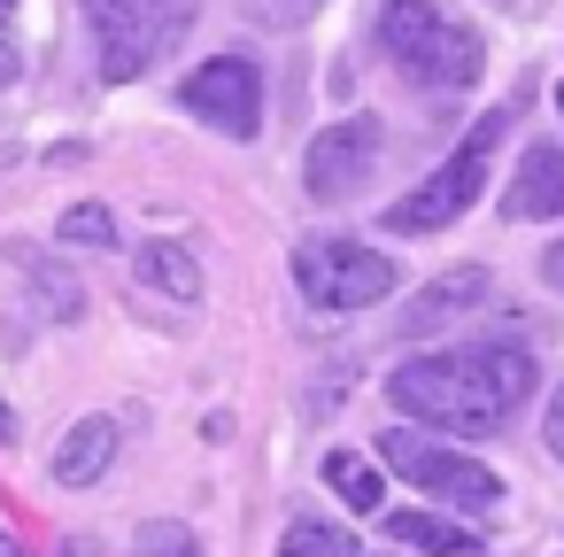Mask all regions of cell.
<instances>
[{
	"mask_svg": "<svg viewBox=\"0 0 564 557\" xmlns=\"http://www.w3.org/2000/svg\"><path fill=\"white\" fill-rule=\"evenodd\" d=\"M487 294H495V279H487L479 264H456V271H441V279L402 310V325H410V333H433L441 318H464V310H479Z\"/></svg>",
	"mask_w": 564,
	"mask_h": 557,
	"instance_id": "cell-10",
	"label": "cell"
},
{
	"mask_svg": "<svg viewBox=\"0 0 564 557\" xmlns=\"http://www.w3.org/2000/svg\"><path fill=\"white\" fill-rule=\"evenodd\" d=\"M17 264L32 271V294H40V310H47V318H63V325H70V318L86 310V294H78V279H70V271H55V264H40L32 248H17Z\"/></svg>",
	"mask_w": 564,
	"mask_h": 557,
	"instance_id": "cell-15",
	"label": "cell"
},
{
	"mask_svg": "<svg viewBox=\"0 0 564 557\" xmlns=\"http://www.w3.org/2000/svg\"><path fill=\"white\" fill-rule=\"evenodd\" d=\"M132 271H140V287H155V294H171V302H202V264H194V248H178V240H148V248L132 256Z\"/></svg>",
	"mask_w": 564,
	"mask_h": 557,
	"instance_id": "cell-13",
	"label": "cell"
},
{
	"mask_svg": "<svg viewBox=\"0 0 564 557\" xmlns=\"http://www.w3.org/2000/svg\"><path fill=\"white\" fill-rule=\"evenodd\" d=\"M541 441H549V449H556V457H564V387H556V403H549V410H541Z\"/></svg>",
	"mask_w": 564,
	"mask_h": 557,
	"instance_id": "cell-19",
	"label": "cell"
},
{
	"mask_svg": "<svg viewBox=\"0 0 564 557\" xmlns=\"http://www.w3.org/2000/svg\"><path fill=\"white\" fill-rule=\"evenodd\" d=\"M279 557H356V534L333 526V518H294L279 534Z\"/></svg>",
	"mask_w": 564,
	"mask_h": 557,
	"instance_id": "cell-16",
	"label": "cell"
},
{
	"mask_svg": "<svg viewBox=\"0 0 564 557\" xmlns=\"http://www.w3.org/2000/svg\"><path fill=\"white\" fill-rule=\"evenodd\" d=\"M0 557H24V542H17L9 526H0Z\"/></svg>",
	"mask_w": 564,
	"mask_h": 557,
	"instance_id": "cell-23",
	"label": "cell"
},
{
	"mask_svg": "<svg viewBox=\"0 0 564 557\" xmlns=\"http://www.w3.org/2000/svg\"><path fill=\"white\" fill-rule=\"evenodd\" d=\"M55 233H63L70 248H117V217H109L101 202H78V210H63V217H55Z\"/></svg>",
	"mask_w": 564,
	"mask_h": 557,
	"instance_id": "cell-17",
	"label": "cell"
},
{
	"mask_svg": "<svg viewBox=\"0 0 564 557\" xmlns=\"http://www.w3.org/2000/svg\"><path fill=\"white\" fill-rule=\"evenodd\" d=\"M556 117H564V86H556Z\"/></svg>",
	"mask_w": 564,
	"mask_h": 557,
	"instance_id": "cell-25",
	"label": "cell"
},
{
	"mask_svg": "<svg viewBox=\"0 0 564 557\" xmlns=\"http://www.w3.org/2000/svg\"><path fill=\"white\" fill-rule=\"evenodd\" d=\"M502 217L510 225H541V217H564V148L556 140H533L502 186Z\"/></svg>",
	"mask_w": 564,
	"mask_h": 557,
	"instance_id": "cell-9",
	"label": "cell"
},
{
	"mask_svg": "<svg viewBox=\"0 0 564 557\" xmlns=\"http://www.w3.org/2000/svg\"><path fill=\"white\" fill-rule=\"evenodd\" d=\"M379 464H394V480H410V488H425V495H441V503H456V511H495V503H502V480H495L479 457H464V449H448V441H425L410 418L379 426Z\"/></svg>",
	"mask_w": 564,
	"mask_h": 557,
	"instance_id": "cell-5",
	"label": "cell"
},
{
	"mask_svg": "<svg viewBox=\"0 0 564 557\" xmlns=\"http://www.w3.org/2000/svg\"><path fill=\"white\" fill-rule=\"evenodd\" d=\"M94 40H101V78H140L186 24V0H86Z\"/></svg>",
	"mask_w": 564,
	"mask_h": 557,
	"instance_id": "cell-7",
	"label": "cell"
},
{
	"mask_svg": "<svg viewBox=\"0 0 564 557\" xmlns=\"http://www.w3.org/2000/svg\"><path fill=\"white\" fill-rule=\"evenodd\" d=\"M502 132H510V109H487V117L456 140V156H448V163H433V171H425V186H410V194L387 210V233H402V240L448 233V225L479 202V186H487V163H495Z\"/></svg>",
	"mask_w": 564,
	"mask_h": 557,
	"instance_id": "cell-3",
	"label": "cell"
},
{
	"mask_svg": "<svg viewBox=\"0 0 564 557\" xmlns=\"http://www.w3.org/2000/svg\"><path fill=\"white\" fill-rule=\"evenodd\" d=\"M117 441H124L117 418H101V410L78 418V426L63 433V449H55V480H63V488H94V480L117 464Z\"/></svg>",
	"mask_w": 564,
	"mask_h": 557,
	"instance_id": "cell-11",
	"label": "cell"
},
{
	"mask_svg": "<svg viewBox=\"0 0 564 557\" xmlns=\"http://www.w3.org/2000/svg\"><path fill=\"white\" fill-rule=\"evenodd\" d=\"M140 557H202V542H194V526H178V518H148V526H140Z\"/></svg>",
	"mask_w": 564,
	"mask_h": 557,
	"instance_id": "cell-18",
	"label": "cell"
},
{
	"mask_svg": "<svg viewBox=\"0 0 564 557\" xmlns=\"http://www.w3.org/2000/svg\"><path fill=\"white\" fill-rule=\"evenodd\" d=\"M387 542L394 549H425V557H471L479 549V534L456 526V518H441V511H394L387 518Z\"/></svg>",
	"mask_w": 564,
	"mask_h": 557,
	"instance_id": "cell-12",
	"label": "cell"
},
{
	"mask_svg": "<svg viewBox=\"0 0 564 557\" xmlns=\"http://www.w3.org/2000/svg\"><path fill=\"white\" fill-rule=\"evenodd\" d=\"M178 109L202 117V125L225 132V140H256V132H263V71H256L248 55H209V63L186 71Z\"/></svg>",
	"mask_w": 564,
	"mask_h": 557,
	"instance_id": "cell-8",
	"label": "cell"
},
{
	"mask_svg": "<svg viewBox=\"0 0 564 557\" xmlns=\"http://www.w3.org/2000/svg\"><path fill=\"white\" fill-rule=\"evenodd\" d=\"M17 71H24V63H17V47H9V40H0V86H9Z\"/></svg>",
	"mask_w": 564,
	"mask_h": 557,
	"instance_id": "cell-22",
	"label": "cell"
},
{
	"mask_svg": "<svg viewBox=\"0 0 564 557\" xmlns=\"http://www.w3.org/2000/svg\"><path fill=\"white\" fill-rule=\"evenodd\" d=\"M317 472H325V488H333L348 511H379V503H387V472H379L371 457H356V449H333Z\"/></svg>",
	"mask_w": 564,
	"mask_h": 557,
	"instance_id": "cell-14",
	"label": "cell"
},
{
	"mask_svg": "<svg viewBox=\"0 0 564 557\" xmlns=\"http://www.w3.org/2000/svg\"><path fill=\"white\" fill-rule=\"evenodd\" d=\"M541 279H549V287H556V294H564V240H556V248H549V256H541Z\"/></svg>",
	"mask_w": 564,
	"mask_h": 557,
	"instance_id": "cell-21",
	"label": "cell"
},
{
	"mask_svg": "<svg viewBox=\"0 0 564 557\" xmlns=\"http://www.w3.org/2000/svg\"><path fill=\"white\" fill-rule=\"evenodd\" d=\"M55 557H101V542H94V534H63V549H55Z\"/></svg>",
	"mask_w": 564,
	"mask_h": 557,
	"instance_id": "cell-20",
	"label": "cell"
},
{
	"mask_svg": "<svg viewBox=\"0 0 564 557\" xmlns=\"http://www.w3.org/2000/svg\"><path fill=\"white\" fill-rule=\"evenodd\" d=\"M294 287L310 310H371L402 287V271H394V256H379L348 233H325V240L294 248Z\"/></svg>",
	"mask_w": 564,
	"mask_h": 557,
	"instance_id": "cell-4",
	"label": "cell"
},
{
	"mask_svg": "<svg viewBox=\"0 0 564 557\" xmlns=\"http://www.w3.org/2000/svg\"><path fill=\"white\" fill-rule=\"evenodd\" d=\"M533 387H541L533 349H518V341H471V349H433V356L394 364L387 403L410 426H433V433H456V441H487V433H502L518 418V403Z\"/></svg>",
	"mask_w": 564,
	"mask_h": 557,
	"instance_id": "cell-1",
	"label": "cell"
},
{
	"mask_svg": "<svg viewBox=\"0 0 564 557\" xmlns=\"http://www.w3.org/2000/svg\"><path fill=\"white\" fill-rule=\"evenodd\" d=\"M371 40L417 94H471L487 71V40L471 24H448L441 0H379Z\"/></svg>",
	"mask_w": 564,
	"mask_h": 557,
	"instance_id": "cell-2",
	"label": "cell"
},
{
	"mask_svg": "<svg viewBox=\"0 0 564 557\" xmlns=\"http://www.w3.org/2000/svg\"><path fill=\"white\" fill-rule=\"evenodd\" d=\"M9 9H17V0H0V17H9Z\"/></svg>",
	"mask_w": 564,
	"mask_h": 557,
	"instance_id": "cell-26",
	"label": "cell"
},
{
	"mask_svg": "<svg viewBox=\"0 0 564 557\" xmlns=\"http://www.w3.org/2000/svg\"><path fill=\"white\" fill-rule=\"evenodd\" d=\"M379 163H387V125H379V117H340V125H325V132L310 140L302 186H310V202L340 210V202H356V194L379 179Z\"/></svg>",
	"mask_w": 564,
	"mask_h": 557,
	"instance_id": "cell-6",
	"label": "cell"
},
{
	"mask_svg": "<svg viewBox=\"0 0 564 557\" xmlns=\"http://www.w3.org/2000/svg\"><path fill=\"white\" fill-rule=\"evenodd\" d=\"M487 9H518V0H487Z\"/></svg>",
	"mask_w": 564,
	"mask_h": 557,
	"instance_id": "cell-24",
	"label": "cell"
}]
</instances>
